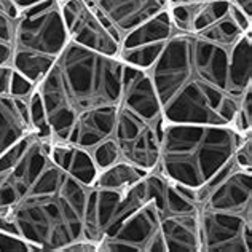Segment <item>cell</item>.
<instances>
[{
  "instance_id": "1",
  "label": "cell",
  "mask_w": 252,
  "mask_h": 252,
  "mask_svg": "<svg viewBox=\"0 0 252 252\" xmlns=\"http://www.w3.org/2000/svg\"><path fill=\"white\" fill-rule=\"evenodd\" d=\"M228 53L193 32H174L145 70L169 123L231 125L240 99L230 91Z\"/></svg>"
},
{
  "instance_id": "2",
  "label": "cell",
  "mask_w": 252,
  "mask_h": 252,
  "mask_svg": "<svg viewBox=\"0 0 252 252\" xmlns=\"http://www.w3.org/2000/svg\"><path fill=\"white\" fill-rule=\"evenodd\" d=\"M90 185L51 160L0 211V230L18 235L40 252H63L85 238Z\"/></svg>"
},
{
  "instance_id": "3",
  "label": "cell",
  "mask_w": 252,
  "mask_h": 252,
  "mask_svg": "<svg viewBox=\"0 0 252 252\" xmlns=\"http://www.w3.org/2000/svg\"><path fill=\"white\" fill-rule=\"evenodd\" d=\"M120 58L67 42L35 90L51 139L65 141L74 123L88 112L115 107L123 93Z\"/></svg>"
},
{
  "instance_id": "4",
  "label": "cell",
  "mask_w": 252,
  "mask_h": 252,
  "mask_svg": "<svg viewBox=\"0 0 252 252\" xmlns=\"http://www.w3.org/2000/svg\"><path fill=\"white\" fill-rule=\"evenodd\" d=\"M244 137L231 125L166 122L155 171L198 190L230 163Z\"/></svg>"
},
{
  "instance_id": "5",
  "label": "cell",
  "mask_w": 252,
  "mask_h": 252,
  "mask_svg": "<svg viewBox=\"0 0 252 252\" xmlns=\"http://www.w3.org/2000/svg\"><path fill=\"white\" fill-rule=\"evenodd\" d=\"M164 125L166 120L149 74L125 64L123 93L114 131L122 160L154 171L160 157Z\"/></svg>"
},
{
  "instance_id": "6",
  "label": "cell",
  "mask_w": 252,
  "mask_h": 252,
  "mask_svg": "<svg viewBox=\"0 0 252 252\" xmlns=\"http://www.w3.org/2000/svg\"><path fill=\"white\" fill-rule=\"evenodd\" d=\"M69 42L59 0H42L21 8L13 69L37 85Z\"/></svg>"
},
{
  "instance_id": "7",
  "label": "cell",
  "mask_w": 252,
  "mask_h": 252,
  "mask_svg": "<svg viewBox=\"0 0 252 252\" xmlns=\"http://www.w3.org/2000/svg\"><path fill=\"white\" fill-rule=\"evenodd\" d=\"M69 40L102 55H120L122 35L91 0H59Z\"/></svg>"
},
{
  "instance_id": "8",
  "label": "cell",
  "mask_w": 252,
  "mask_h": 252,
  "mask_svg": "<svg viewBox=\"0 0 252 252\" xmlns=\"http://www.w3.org/2000/svg\"><path fill=\"white\" fill-rule=\"evenodd\" d=\"M97 252H168L157 203L149 201L132 212L99 241Z\"/></svg>"
},
{
  "instance_id": "9",
  "label": "cell",
  "mask_w": 252,
  "mask_h": 252,
  "mask_svg": "<svg viewBox=\"0 0 252 252\" xmlns=\"http://www.w3.org/2000/svg\"><path fill=\"white\" fill-rule=\"evenodd\" d=\"M200 209V252H251L252 216Z\"/></svg>"
},
{
  "instance_id": "10",
  "label": "cell",
  "mask_w": 252,
  "mask_h": 252,
  "mask_svg": "<svg viewBox=\"0 0 252 252\" xmlns=\"http://www.w3.org/2000/svg\"><path fill=\"white\" fill-rule=\"evenodd\" d=\"M172 32L174 24L166 8L123 35L118 58L125 64L147 70L160 55Z\"/></svg>"
},
{
  "instance_id": "11",
  "label": "cell",
  "mask_w": 252,
  "mask_h": 252,
  "mask_svg": "<svg viewBox=\"0 0 252 252\" xmlns=\"http://www.w3.org/2000/svg\"><path fill=\"white\" fill-rule=\"evenodd\" d=\"M31 94L0 91V157L37 132L31 115Z\"/></svg>"
},
{
  "instance_id": "12",
  "label": "cell",
  "mask_w": 252,
  "mask_h": 252,
  "mask_svg": "<svg viewBox=\"0 0 252 252\" xmlns=\"http://www.w3.org/2000/svg\"><path fill=\"white\" fill-rule=\"evenodd\" d=\"M118 34L126 35L136 26L168 8V0H91Z\"/></svg>"
},
{
  "instance_id": "13",
  "label": "cell",
  "mask_w": 252,
  "mask_h": 252,
  "mask_svg": "<svg viewBox=\"0 0 252 252\" xmlns=\"http://www.w3.org/2000/svg\"><path fill=\"white\" fill-rule=\"evenodd\" d=\"M161 233L168 252H200V209L160 214Z\"/></svg>"
},
{
  "instance_id": "14",
  "label": "cell",
  "mask_w": 252,
  "mask_h": 252,
  "mask_svg": "<svg viewBox=\"0 0 252 252\" xmlns=\"http://www.w3.org/2000/svg\"><path fill=\"white\" fill-rule=\"evenodd\" d=\"M117 107L118 105L104 107L82 115L72 126L69 136L64 142L74 144L86 152H91L105 139L114 137Z\"/></svg>"
},
{
  "instance_id": "15",
  "label": "cell",
  "mask_w": 252,
  "mask_h": 252,
  "mask_svg": "<svg viewBox=\"0 0 252 252\" xmlns=\"http://www.w3.org/2000/svg\"><path fill=\"white\" fill-rule=\"evenodd\" d=\"M50 157L59 168L69 172L72 177L78 179L85 185L93 187L99 171L94 161H93L90 152L77 147L74 144L50 139Z\"/></svg>"
},
{
  "instance_id": "16",
  "label": "cell",
  "mask_w": 252,
  "mask_h": 252,
  "mask_svg": "<svg viewBox=\"0 0 252 252\" xmlns=\"http://www.w3.org/2000/svg\"><path fill=\"white\" fill-rule=\"evenodd\" d=\"M228 80L231 94L238 99L252 88V31L244 32L230 46Z\"/></svg>"
},
{
  "instance_id": "17",
  "label": "cell",
  "mask_w": 252,
  "mask_h": 252,
  "mask_svg": "<svg viewBox=\"0 0 252 252\" xmlns=\"http://www.w3.org/2000/svg\"><path fill=\"white\" fill-rule=\"evenodd\" d=\"M249 31H252V18H249L246 13L231 3L227 15L208 26L206 29L196 32V34L209 42L230 48L244 32Z\"/></svg>"
},
{
  "instance_id": "18",
  "label": "cell",
  "mask_w": 252,
  "mask_h": 252,
  "mask_svg": "<svg viewBox=\"0 0 252 252\" xmlns=\"http://www.w3.org/2000/svg\"><path fill=\"white\" fill-rule=\"evenodd\" d=\"M19 15L21 8L13 0H0V67L13 69Z\"/></svg>"
},
{
  "instance_id": "19",
  "label": "cell",
  "mask_w": 252,
  "mask_h": 252,
  "mask_svg": "<svg viewBox=\"0 0 252 252\" xmlns=\"http://www.w3.org/2000/svg\"><path fill=\"white\" fill-rule=\"evenodd\" d=\"M150 171L144 169L137 164H132L129 161L118 160L117 163L104 168L97 172V177L93 187L97 189H109V190H125L134 185L136 182L149 174Z\"/></svg>"
},
{
  "instance_id": "20",
  "label": "cell",
  "mask_w": 252,
  "mask_h": 252,
  "mask_svg": "<svg viewBox=\"0 0 252 252\" xmlns=\"http://www.w3.org/2000/svg\"><path fill=\"white\" fill-rule=\"evenodd\" d=\"M230 6H231L230 0H206V2L195 3L193 18H191L189 32L196 34V32L206 29L208 26H211L217 19L227 15Z\"/></svg>"
},
{
  "instance_id": "21",
  "label": "cell",
  "mask_w": 252,
  "mask_h": 252,
  "mask_svg": "<svg viewBox=\"0 0 252 252\" xmlns=\"http://www.w3.org/2000/svg\"><path fill=\"white\" fill-rule=\"evenodd\" d=\"M90 155L93 158V161H94L97 171H101L104 168L110 166V164L117 163L118 160H122L120 149H118V144L114 137L105 139L104 142L96 145V147L90 152Z\"/></svg>"
},
{
  "instance_id": "22",
  "label": "cell",
  "mask_w": 252,
  "mask_h": 252,
  "mask_svg": "<svg viewBox=\"0 0 252 252\" xmlns=\"http://www.w3.org/2000/svg\"><path fill=\"white\" fill-rule=\"evenodd\" d=\"M231 126L241 134L252 132V88H249L240 99Z\"/></svg>"
},
{
  "instance_id": "23",
  "label": "cell",
  "mask_w": 252,
  "mask_h": 252,
  "mask_svg": "<svg viewBox=\"0 0 252 252\" xmlns=\"http://www.w3.org/2000/svg\"><path fill=\"white\" fill-rule=\"evenodd\" d=\"M0 252H40V249L21 236L0 230Z\"/></svg>"
},
{
  "instance_id": "24",
  "label": "cell",
  "mask_w": 252,
  "mask_h": 252,
  "mask_svg": "<svg viewBox=\"0 0 252 252\" xmlns=\"http://www.w3.org/2000/svg\"><path fill=\"white\" fill-rule=\"evenodd\" d=\"M233 158L240 168L252 169V132L251 134H246V137L243 139V142L238 145Z\"/></svg>"
},
{
  "instance_id": "25",
  "label": "cell",
  "mask_w": 252,
  "mask_h": 252,
  "mask_svg": "<svg viewBox=\"0 0 252 252\" xmlns=\"http://www.w3.org/2000/svg\"><path fill=\"white\" fill-rule=\"evenodd\" d=\"M63 252H97V243L86 240V238H80V240L67 244Z\"/></svg>"
},
{
  "instance_id": "26",
  "label": "cell",
  "mask_w": 252,
  "mask_h": 252,
  "mask_svg": "<svg viewBox=\"0 0 252 252\" xmlns=\"http://www.w3.org/2000/svg\"><path fill=\"white\" fill-rule=\"evenodd\" d=\"M19 8H28V6H31V5H35V3H38V2H42V0H13Z\"/></svg>"
},
{
  "instance_id": "27",
  "label": "cell",
  "mask_w": 252,
  "mask_h": 252,
  "mask_svg": "<svg viewBox=\"0 0 252 252\" xmlns=\"http://www.w3.org/2000/svg\"><path fill=\"white\" fill-rule=\"evenodd\" d=\"M206 0H168V5H179V3H201Z\"/></svg>"
}]
</instances>
